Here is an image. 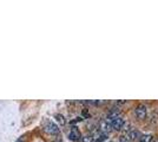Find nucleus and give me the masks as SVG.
<instances>
[{
  "label": "nucleus",
  "instance_id": "obj_1",
  "mask_svg": "<svg viewBox=\"0 0 158 142\" xmlns=\"http://www.w3.org/2000/svg\"><path fill=\"white\" fill-rule=\"evenodd\" d=\"M43 128L46 131L47 134H51V135H57L59 133V128L56 123H53L52 121L50 120H45L44 123H43Z\"/></svg>",
  "mask_w": 158,
  "mask_h": 142
},
{
  "label": "nucleus",
  "instance_id": "obj_2",
  "mask_svg": "<svg viewBox=\"0 0 158 142\" xmlns=\"http://www.w3.org/2000/svg\"><path fill=\"white\" fill-rule=\"evenodd\" d=\"M69 139L73 142H79L81 140V133L79 131V129L77 127H72L70 130V134H69Z\"/></svg>",
  "mask_w": 158,
  "mask_h": 142
},
{
  "label": "nucleus",
  "instance_id": "obj_3",
  "mask_svg": "<svg viewBox=\"0 0 158 142\" xmlns=\"http://www.w3.org/2000/svg\"><path fill=\"white\" fill-rule=\"evenodd\" d=\"M135 113H136V116H137L138 118L143 120V118L146 117V107L143 105V104H140V105H138V107L136 108Z\"/></svg>",
  "mask_w": 158,
  "mask_h": 142
},
{
  "label": "nucleus",
  "instance_id": "obj_4",
  "mask_svg": "<svg viewBox=\"0 0 158 142\" xmlns=\"http://www.w3.org/2000/svg\"><path fill=\"white\" fill-rule=\"evenodd\" d=\"M123 123H124L123 118L119 116V117L114 118V120L111 122V128H113L114 130H120V129H122V127H123Z\"/></svg>",
  "mask_w": 158,
  "mask_h": 142
},
{
  "label": "nucleus",
  "instance_id": "obj_5",
  "mask_svg": "<svg viewBox=\"0 0 158 142\" xmlns=\"http://www.w3.org/2000/svg\"><path fill=\"white\" fill-rule=\"evenodd\" d=\"M99 128L102 130V133L105 134V133L111 131V124L106 121V120H102V121L99 122Z\"/></svg>",
  "mask_w": 158,
  "mask_h": 142
},
{
  "label": "nucleus",
  "instance_id": "obj_6",
  "mask_svg": "<svg viewBox=\"0 0 158 142\" xmlns=\"http://www.w3.org/2000/svg\"><path fill=\"white\" fill-rule=\"evenodd\" d=\"M119 114H120V110H119V109H112L111 111L107 114L106 121H113L114 118L119 117Z\"/></svg>",
  "mask_w": 158,
  "mask_h": 142
},
{
  "label": "nucleus",
  "instance_id": "obj_7",
  "mask_svg": "<svg viewBox=\"0 0 158 142\" xmlns=\"http://www.w3.org/2000/svg\"><path fill=\"white\" fill-rule=\"evenodd\" d=\"M137 137H140V134H139L138 130H131V131H129L127 133V135H126V141H133L135 139H137Z\"/></svg>",
  "mask_w": 158,
  "mask_h": 142
},
{
  "label": "nucleus",
  "instance_id": "obj_8",
  "mask_svg": "<svg viewBox=\"0 0 158 142\" xmlns=\"http://www.w3.org/2000/svg\"><path fill=\"white\" fill-rule=\"evenodd\" d=\"M152 139H153V136L151 134H145L139 137V142H151Z\"/></svg>",
  "mask_w": 158,
  "mask_h": 142
},
{
  "label": "nucleus",
  "instance_id": "obj_9",
  "mask_svg": "<svg viewBox=\"0 0 158 142\" xmlns=\"http://www.w3.org/2000/svg\"><path fill=\"white\" fill-rule=\"evenodd\" d=\"M56 118H57V121L59 122L61 126H64V124L66 123L65 118H64V116L61 115V114H57V115H56Z\"/></svg>",
  "mask_w": 158,
  "mask_h": 142
},
{
  "label": "nucleus",
  "instance_id": "obj_10",
  "mask_svg": "<svg viewBox=\"0 0 158 142\" xmlns=\"http://www.w3.org/2000/svg\"><path fill=\"white\" fill-rule=\"evenodd\" d=\"M81 141L83 142H94L92 135H85L84 137H81Z\"/></svg>",
  "mask_w": 158,
  "mask_h": 142
},
{
  "label": "nucleus",
  "instance_id": "obj_11",
  "mask_svg": "<svg viewBox=\"0 0 158 142\" xmlns=\"http://www.w3.org/2000/svg\"><path fill=\"white\" fill-rule=\"evenodd\" d=\"M129 127H130V123H129V122H124V123H123V127H122V129H123V130H124V131H127V130H129Z\"/></svg>",
  "mask_w": 158,
  "mask_h": 142
},
{
  "label": "nucleus",
  "instance_id": "obj_12",
  "mask_svg": "<svg viewBox=\"0 0 158 142\" xmlns=\"http://www.w3.org/2000/svg\"><path fill=\"white\" fill-rule=\"evenodd\" d=\"M17 142H24V141H23V140H18Z\"/></svg>",
  "mask_w": 158,
  "mask_h": 142
},
{
  "label": "nucleus",
  "instance_id": "obj_13",
  "mask_svg": "<svg viewBox=\"0 0 158 142\" xmlns=\"http://www.w3.org/2000/svg\"><path fill=\"white\" fill-rule=\"evenodd\" d=\"M109 142H112V141H109Z\"/></svg>",
  "mask_w": 158,
  "mask_h": 142
},
{
  "label": "nucleus",
  "instance_id": "obj_14",
  "mask_svg": "<svg viewBox=\"0 0 158 142\" xmlns=\"http://www.w3.org/2000/svg\"><path fill=\"white\" fill-rule=\"evenodd\" d=\"M119 142H120V141H119Z\"/></svg>",
  "mask_w": 158,
  "mask_h": 142
}]
</instances>
